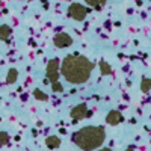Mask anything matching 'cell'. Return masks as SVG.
Returning <instances> with one entry per match:
<instances>
[{
    "mask_svg": "<svg viewBox=\"0 0 151 151\" xmlns=\"http://www.w3.org/2000/svg\"><path fill=\"white\" fill-rule=\"evenodd\" d=\"M88 64L86 60H83L82 58H68L65 62H64V74L65 77L70 80V82H74V83H80L83 82L88 76L91 73V68H83V65Z\"/></svg>",
    "mask_w": 151,
    "mask_h": 151,
    "instance_id": "1",
    "label": "cell"
},
{
    "mask_svg": "<svg viewBox=\"0 0 151 151\" xmlns=\"http://www.w3.org/2000/svg\"><path fill=\"white\" fill-rule=\"evenodd\" d=\"M8 32H9V29H8L6 26L0 27V36H2V38H6V36H8Z\"/></svg>",
    "mask_w": 151,
    "mask_h": 151,
    "instance_id": "2",
    "label": "cell"
},
{
    "mask_svg": "<svg viewBox=\"0 0 151 151\" xmlns=\"http://www.w3.org/2000/svg\"><path fill=\"white\" fill-rule=\"evenodd\" d=\"M15 76H17V74L12 71V74H9V82H11V80H14V79H15Z\"/></svg>",
    "mask_w": 151,
    "mask_h": 151,
    "instance_id": "3",
    "label": "cell"
}]
</instances>
